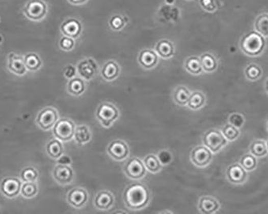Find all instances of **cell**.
Segmentation results:
<instances>
[{"label":"cell","mask_w":268,"mask_h":214,"mask_svg":"<svg viewBox=\"0 0 268 214\" xmlns=\"http://www.w3.org/2000/svg\"><path fill=\"white\" fill-rule=\"evenodd\" d=\"M150 200L151 194L149 188L139 180L128 184L123 193L124 204L132 211L142 210L149 205Z\"/></svg>","instance_id":"obj_1"},{"label":"cell","mask_w":268,"mask_h":214,"mask_svg":"<svg viewBox=\"0 0 268 214\" xmlns=\"http://www.w3.org/2000/svg\"><path fill=\"white\" fill-rule=\"evenodd\" d=\"M266 38L261 36L255 30L247 32L241 37L239 41L240 51L247 57H260L266 49Z\"/></svg>","instance_id":"obj_2"},{"label":"cell","mask_w":268,"mask_h":214,"mask_svg":"<svg viewBox=\"0 0 268 214\" xmlns=\"http://www.w3.org/2000/svg\"><path fill=\"white\" fill-rule=\"evenodd\" d=\"M95 117L100 125L110 128L119 119V109L111 102H102L96 109Z\"/></svg>","instance_id":"obj_3"},{"label":"cell","mask_w":268,"mask_h":214,"mask_svg":"<svg viewBox=\"0 0 268 214\" xmlns=\"http://www.w3.org/2000/svg\"><path fill=\"white\" fill-rule=\"evenodd\" d=\"M202 145L210 149L213 154L223 150L228 145V141L222 133L221 130L210 128L207 130L202 137Z\"/></svg>","instance_id":"obj_4"},{"label":"cell","mask_w":268,"mask_h":214,"mask_svg":"<svg viewBox=\"0 0 268 214\" xmlns=\"http://www.w3.org/2000/svg\"><path fill=\"white\" fill-rule=\"evenodd\" d=\"M147 172L143 160L138 156L128 158L123 166V173L128 179L133 181H140L145 178Z\"/></svg>","instance_id":"obj_5"},{"label":"cell","mask_w":268,"mask_h":214,"mask_svg":"<svg viewBox=\"0 0 268 214\" xmlns=\"http://www.w3.org/2000/svg\"><path fill=\"white\" fill-rule=\"evenodd\" d=\"M76 127L73 120L70 118L64 117L59 119L55 125L53 126V135L62 142H68L73 139Z\"/></svg>","instance_id":"obj_6"},{"label":"cell","mask_w":268,"mask_h":214,"mask_svg":"<svg viewBox=\"0 0 268 214\" xmlns=\"http://www.w3.org/2000/svg\"><path fill=\"white\" fill-rule=\"evenodd\" d=\"M190 160L194 166L203 169L211 164L213 152L205 145H198L191 151Z\"/></svg>","instance_id":"obj_7"},{"label":"cell","mask_w":268,"mask_h":214,"mask_svg":"<svg viewBox=\"0 0 268 214\" xmlns=\"http://www.w3.org/2000/svg\"><path fill=\"white\" fill-rule=\"evenodd\" d=\"M106 152L110 158L117 162H125L130 154L129 146L123 140L111 141L106 148Z\"/></svg>","instance_id":"obj_8"},{"label":"cell","mask_w":268,"mask_h":214,"mask_svg":"<svg viewBox=\"0 0 268 214\" xmlns=\"http://www.w3.org/2000/svg\"><path fill=\"white\" fill-rule=\"evenodd\" d=\"M76 67L77 75L85 81L94 79L99 73V65L92 57L84 58L78 63Z\"/></svg>","instance_id":"obj_9"},{"label":"cell","mask_w":268,"mask_h":214,"mask_svg":"<svg viewBox=\"0 0 268 214\" xmlns=\"http://www.w3.org/2000/svg\"><path fill=\"white\" fill-rule=\"evenodd\" d=\"M47 6L44 0H29L23 8V14L32 21H40L45 18Z\"/></svg>","instance_id":"obj_10"},{"label":"cell","mask_w":268,"mask_h":214,"mask_svg":"<svg viewBox=\"0 0 268 214\" xmlns=\"http://www.w3.org/2000/svg\"><path fill=\"white\" fill-rule=\"evenodd\" d=\"M226 178L230 184L234 185H241L245 184L248 180V172L241 166L238 162H234L226 169Z\"/></svg>","instance_id":"obj_11"},{"label":"cell","mask_w":268,"mask_h":214,"mask_svg":"<svg viewBox=\"0 0 268 214\" xmlns=\"http://www.w3.org/2000/svg\"><path fill=\"white\" fill-rule=\"evenodd\" d=\"M59 120L58 111L52 107H47L42 109L36 117V124L44 131L53 128Z\"/></svg>","instance_id":"obj_12"},{"label":"cell","mask_w":268,"mask_h":214,"mask_svg":"<svg viewBox=\"0 0 268 214\" xmlns=\"http://www.w3.org/2000/svg\"><path fill=\"white\" fill-rule=\"evenodd\" d=\"M89 193L83 187H74L67 194V201L72 208H84L89 201Z\"/></svg>","instance_id":"obj_13"},{"label":"cell","mask_w":268,"mask_h":214,"mask_svg":"<svg viewBox=\"0 0 268 214\" xmlns=\"http://www.w3.org/2000/svg\"><path fill=\"white\" fill-rule=\"evenodd\" d=\"M115 196L109 190H101L95 195L93 206L100 211H108L115 205Z\"/></svg>","instance_id":"obj_14"},{"label":"cell","mask_w":268,"mask_h":214,"mask_svg":"<svg viewBox=\"0 0 268 214\" xmlns=\"http://www.w3.org/2000/svg\"><path fill=\"white\" fill-rule=\"evenodd\" d=\"M52 177L58 184L68 185L72 182L75 177V173L70 166H64L58 164L53 169Z\"/></svg>","instance_id":"obj_15"},{"label":"cell","mask_w":268,"mask_h":214,"mask_svg":"<svg viewBox=\"0 0 268 214\" xmlns=\"http://www.w3.org/2000/svg\"><path fill=\"white\" fill-rule=\"evenodd\" d=\"M158 55L152 49H143L139 52L138 62L142 68L146 70H152L157 67L159 63Z\"/></svg>","instance_id":"obj_16"},{"label":"cell","mask_w":268,"mask_h":214,"mask_svg":"<svg viewBox=\"0 0 268 214\" xmlns=\"http://www.w3.org/2000/svg\"><path fill=\"white\" fill-rule=\"evenodd\" d=\"M121 71L119 64L116 60H110L100 68V77L105 82H113L119 77Z\"/></svg>","instance_id":"obj_17"},{"label":"cell","mask_w":268,"mask_h":214,"mask_svg":"<svg viewBox=\"0 0 268 214\" xmlns=\"http://www.w3.org/2000/svg\"><path fill=\"white\" fill-rule=\"evenodd\" d=\"M220 208H221L220 202L213 196H202L198 200V208L201 213H216L219 212Z\"/></svg>","instance_id":"obj_18"},{"label":"cell","mask_w":268,"mask_h":214,"mask_svg":"<svg viewBox=\"0 0 268 214\" xmlns=\"http://www.w3.org/2000/svg\"><path fill=\"white\" fill-rule=\"evenodd\" d=\"M61 33L64 36H68L72 39H77L83 32L82 23L75 18H69L64 20L61 26Z\"/></svg>","instance_id":"obj_19"},{"label":"cell","mask_w":268,"mask_h":214,"mask_svg":"<svg viewBox=\"0 0 268 214\" xmlns=\"http://www.w3.org/2000/svg\"><path fill=\"white\" fill-rule=\"evenodd\" d=\"M21 187L22 182L20 180L15 177H7L2 181L1 191L6 197L14 198L19 195Z\"/></svg>","instance_id":"obj_20"},{"label":"cell","mask_w":268,"mask_h":214,"mask_svg":"<svg viewBox=\"0 0 268 214\" xmlns=\"http://www.w3.org/2000/svg\"><path fill=\"white\" fill-rule=\"evenodd\" d=\"M154 50L159 57L163 60H170L175 55V47L174 43L167 39L159 40L155 45Z\"/></svg>","instance_id":"obj_21"},{"label":"cell","mask_w":268,"mask_h":214,"mask_svg":"<svg viewBox=\"0 0 268 214\" xmlns=\"http://www.w3.org/2000/svg\"><path fill=\"white\" fill-rule=\"evenodd\" d=\"M8 68L10 71L16 75H24L26 71L24 57L15 53H11L8 57Z\"/></svg>","instance_id":"obj_22"},{"label":"cell","mask_w":268,"mask_h":214,"mask_svg":"<svg viewBox=\"0 0 268 214\" xmlns=\"http://www.w3.org/2000/svg\"><path fill=\"white\" fill-rule=\"evenodd\" d=\"M87 89L86 86V81L76 75V77L68 79L67 84V91L68 94L71 96H82L85 93Z\"/></svg>","instance_id":"obj_23"},{"label":"cell","mask_w":268,"mask_h":214,"mask_svg":"<svg viewBox=\"0 0 268 214\" xmlns=\"http://www.w3.org/2000/svg\"><path fill=\"white\" fill-rule=\"evenodd\" d=\"M199 58L205 73H213L215 71H217L219 65V60L213 53L206 51L202 53Z\"/></svg>","instance_id":"obj_24"},{"label":"cell","mask_w":268,"mask_h":214,"mask_svg":"<svg viewBox=\"0 0 268 214\" xmlns=\"http://www.w3.org/2000/svg\"><path fill=\"white\" fill-rule=\"evenodd\" d=\"M93 134L90 128L86 124H79L76 127L73 139L79 145H86L92 141Z\"/></svg>","instance_id":"obj_25"},{"label":"cell","mask_w":268,"mask_h":214,"mask_svg":"<svg viewBox=\"0 0 268 214\" xmlns=\"http://www.w3.org/2000/svg\"><path fill=\"white\" fill-rule=\"evenodd\" d=\"M206 104V95L202 91L195 90L191 92L189 101L187 103L186 107L192 111H198Z\"/></svg>","instance_id":"obj_26"},{"label":"cell","mask_w":268,"mask_h":214,"mask_svg":"<svg viewBox=\"0 0 268 214\" xmlns=\"http://www.w3.org/2000/svg\"><path fill=\"white\" fill-rule=\"evenodd\" d=\"M191 91L185 85H179L173 92V100L174 103L181 107H186L187 103L191 97Z\"/></svg>","instance_id":"obj_27"},{"label":"cell","mask_w":268,"mask_h":214,"mask_svg":"<svg viewBox=\"0 0 268 214\" xmlns=\"http://www.w3.org/2000/svg\"><path fill=\"white\" fill-rule=\"evenodd\" d=\"M184 68L188 73L193 75H200L204 73L201 64L200 58L195 56L188 57L184 61Z\"/></svg>","instance_id":"obj_28"},{"label":"cell","mask_w":268,"mask_h":214,"mask_svg":"<svg viewBox=\"0 0 268 214\" xmlns=\"http://www.w3.org/2000/svg\"><path fill=\"white\" fill-rule=\"evenodd\" d=\"M144 165L149 173L157 174L163 170V166L160 164L157 155L150 153L144 157Z\"/></svg>","instance_id":"obj_29"},{"label":"cell","mask_w":268,"mask_h":214,"mask_svg":"<svg viewBox=\"0 0 268 214\" xmlns=\"http://www.w3.org/2000/svg\"><path fill=\"white\" fill-rule=\"evenodd\" d=\"M249 152L257 158L266 157L268 155L266 141L255 139L250 144Z\"/></svg>","instance_id":"obj_30"},{"label":"cell","mask_w":268,"mask_h":214,"mask_svg":"<svg viewBox=\"0 0 268 214\" xmlns=\"http://www.w3.org/2000/svg\"><path fill=\"white\" fill-rule=\"evenodd\" d=\"M62 143V141L57 138L48 141L47 147H46L47 155L55 160L61 157L64 154V145Z\"/></svg>","instance_id":"obj_31"},{"label":"cell","mask_w":268,"mask_h":214,"mask_svg":"<svg viewBox=\"0 0 268 214\" xmlns=\"http://www.w3.org/2000/svg\"><path fill=\"white\" fill-rule=\"evenodd\" d=\"M263 70L261 68V66L255 63H251L246 66L244 69V75L246 79L251 82L259 81L262 78Z\"/></svg>","instance_id":"obj_32"},{"label":"cell","mask_w":268,"mask_h":214,"mask_svg":"<svg viewBox=\"0 0 268 214\" xmlns=\"http://www.w3.org/2000/svg\"><path fill=\"white\" fill-rule=\"evenodd\" d=\"M254 30L264 38H268V12H262L255 18Z\"/></svg>","instance_id":"obj_33"},{"label":"cell","mask_w":268,"mask_h":214,"mask_svg":"<svg viewBox=\"0 0 268 214\" xmlns=\"http://www.w3.org/2000/svg\"><path fill=\"white\" fill-rule=\"evenodd\" d=\"M220 130L228 142H234L237 141L241 135L239 128L234 127V125L229 124L228 122L224 124Z\"/></svg>","instance_id":"obj_34"},{"label":"cell","mask_w":268,"mask_h":214,"mask_svg":"<svg viewBox=\"0 0 268 214\" xmlns=\"http://www.w3.org/2000/svg\"><path fill=\"white\" fill-rule=\"evenodd\" d=\"M238 163L241 165L243 168L245 169L246 171L253 172L256 169L258 166V158L248 152L246 153L242 157L240 158Z\"/></svg>","instance_id":"obj_35"},{"label":"cell","mask_w":268,"mask_h":214,"mask_svg":"<svg viewBox=\"0 0 268 214\" xmlns=\"http://www.w3.org/2000/svg\"><path fill=\"white\" fill-rule=\"evenodd\" d=\"M128 21V18L125 17L124 15L117 14L110 18L109 20V26L114 32H120L125 28Z\"/></svg>","instance_id":"obj_36"},{"label":"cell","mask_w":268,"mask_h":214,"mask_svg":"<svg viewBox=\"0 0 268 214\" xmlns=\"http://www.w3.org/2000/svg\"><path fill=\"white\" fill-rule=\"evenodd\" d=\"M25 65L26 69L34 71L38 70L41 67V60L36 53H29L24 57Z\"/></svg>","instance_id":"obj_37"},{"label":"cell","mask_w":268,"mask_h":214,"mask_svg":"<svg viewBox=\"0 0 268 214\" xmlns=\"http://www.w3.org/2000/svg\"><path fill=\"white\" fill-rule=\"evenodd\" d=\"M227 122L241 129L245 124L246 117L243 113L234 112V113H231L229 115Z\"/></svg>","instance_id":"obj_38"},{"label":"cell","mask_w":268,"mask_h":214,"mask_svg":"<svg viewBox=\"0 0 268 214\" xmlns=\"http://www.w3.org/2000/svg\"><path fill=\"white\" fill-rule=\"evenodd\" d=\"M38 193V187L35 182H24L21 187V194L26 198H32Z\"/></svg>","instance_id":"obj_39"},{"label":"cell","mask_w":268,"mask_h":214,"mask_svg":"<svg viewBox=\"0 0 268 214\" xmlns=\"http://www.w3.org/2000/svg\"><path fill=\"white\" fill-rule=\"evenodd\" d=\"M37 178H38V172L34 168H25L21 173V179L23 182H35Z\"/></svg>","instance_id":"obj_40"},{"label":"cell","mask_w":268,"mask_h":214,"mask_svg":"<svg viewBox=\"0 0 268 214\" xmlns=\"http://www.w3.org/2000/svg\"><path fill=\"white\" fill-rule=\"evenodd\" d=\"M160 164L163 166H169L172 163L174 160V156H173L172 152H170L168 149H162L159 151L157 154Z\"/></svg>","instance_id":"obj_41"},{"label":"cell","mask_w":268,"mask_h":214,"mask_svg":"<svg viewBox=\"0 0 268 214\" xmlns=\"http://www.w3.org/2000/svg\"><path fill=\"white\" fill-rule=\"evenodd\" d=\"M59 45L63 51H70L73 50L74 47L76 46V41H75V39L64 36L60 40Z\"/></svg>","instance_id":"obj_42"},{"label":"cell","mask_w":268,"mask_h":214,"mask_svg":"<svg viewBox=\"0 0 268 214\" xmlns=\"http://www.w3.org/2000/svg\"><path fill=\"white\" fill-rule=\"evenodd\" d=\"M199 5L207 13H215L218 10L216 0H199Z\"/></svg>","instance_id":"obj_43"},{"label":"cell","mask_w":268,"mask_h":214,"mask_svg":"<svg viewBox=\"0 0 268 214\" xmlns=\"http://www.w3.org/2000/svg\"><path fill=\"white\" fill-rule=\"evenodd\" d=\"M64 75L67 79H71L72 78L76 77L77 75L76 66L72 65V64H68V65L65 66V68H64Z\"/></svg>","instance_id":"obj_44"},{"label":"cell","mask_w":268,"mask_h":214,"mask_svg":"<svg viewBox=\"0 0 268 214\" xmlns=\"http://www.w3.org/2000/svg\"><path fill=\"white\" fill-rule=\"evenodd\" d=\"M57 160L59 165H64V166H71V164H72V162L70 156L64 154H63L61 157H59Z\"/></svg>","instance_id":"obj_45"},{"label":"cell","mask_w":268,"mask_h":214,"mask_svg":"<svg viewBox=\"0 0 268 214\" xmlns=\"http://www.w3.org/2000/svg\"><path fill=\"white\" fill-rule=\"evenodd\" d=\"M68 2L70 3L72 5H83V4H86L89 0H68Z\"/></svg>","instance_id":"obj_46"},{"label":"cell","mask_w":268,"mask_h":214,"mask_svg":"<svg viewBox=\"0 0 268 214\" xmlns=\"http://www.w3.org/2000/svg\"><path fill=\"white\" fill-rule=\"evenodd\" d=\"M264 89L265 92H266V94L268 95V77L266 78V81H265Z\"/></svg>","instance_id":"obj_47"},{"label":"cell","mask_w":268,"mask_h":214,"mask_svg":"<svg viewBox=\"0 0 268 214\" xmlns=\"http://www.w3.org/2000/svg\"><path fill=\"white\" fill-rule=\"evenodd\" d=\"M266 131H267V132H268V118H267V120H266Z\"/></svg>","instance_id":"obj_48"},{"label":"cell","mask_w":268,"mask_h":214,"mask_svg":"<svg viewBox=\"0 0 268 214\" xmlns=\"http://www.w3.org/2000/svg\"><path fill=\"white\" fill-rule=\"evenodd\" d=\"M266 147H267V150H268V139L266 140Z\"/></svg>","instance_id":"obj_49"},{"label":"cell","mask_w":268,"mask_h":214,"mask_svg":"<svg viewBox=\"0 0 268 214\" xmlns=\"http://www.w3.org/2000/svg\"><path fill=\"white\" fill-rule=\"evenodd\" d=\"M186 1H192V0H186Z\"/></svg>","instance_id":"obj_50"}]
</instances>
